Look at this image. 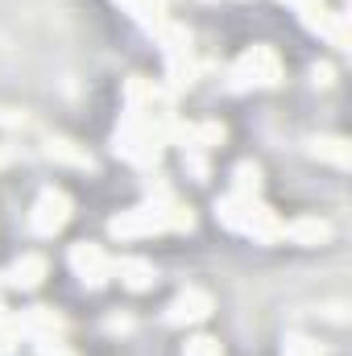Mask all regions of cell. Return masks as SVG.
I'll use <instances>...</instances> for the list:
<instances>
[{
    "label": "cell",
    "mask_w": 352,
    "mask_h": 356,
    "mask_svg": "<svg viewBox=\"0 0 352 356\" xmlns=\"http://www.w3.org/2000/svg\"><path fill=\"white\" fill-rule=\"evenodd\" d=\"M191 224H195L191 207H178V203H145V207H133V211L116 216L108 224V232L116 241H141V236H154V232L191 228Z\"/></svg>",
    "instance_id": "1"
},
{
    "label": "cell",
    "mask_w": 352,
    "mask_h": 356,
    "mask_svg": "<svg viewBox=\"0 0 352 356\" xmlns=\"http://www.w3.org/2000/svg\"><path fill=\"white\" fill-rule=\"evenodd\" d=\"M216 216H220L228 228H237V232H245V236H253V241H278V236H282L278 216L265 207L257 195H228L224 203H216Z\"/></svg>",
    "instance_id": "2"
},
{
    "label": "cell",
    "mask_w": 352,
    "mask_h": 356,
    "mask_svg": "<svg viewBox=\"0 0 352 356\" xmlns=\"http://www.w3.org/2000/svg\"><path fill=\"white\" fill-rule=\"evenodd\" d=\"M282 83V63L269 46H253L232 63V88L249 91V88H278Z\"/></svg>",
    "instance_id": "3"
},
{
    "label": "cell",
    "mask_w": 352,
    "mask_h": 356,
    "mask_svg": "<svg viewBox=\"0 0 352 356\" xmlns=\"http://www.w3.org/2000/svg\"><path fill=\"white\" fill-rule=\"evenodd\" d=\"M67 220H71V199H67V191L46 186V191L38 195L33 211H29V228H33V236H54V232L67 228Z\"/></svg>",
    "instance_id": "4"
},
{
    "label": "cell",
    "mask_w": 352,
    "mask_h": 356,
    "mask_svg": "<svg viewBox=\"0 0 352 356\" xmlns=\"http://www.w3.org/2000/svg\"><path fill=\"white\" fill-rule=\"evenodd\" d=\"M158 38L166 42V71H170L175 88L191 83V79H195V58H191V33H186V29H178V25H166V29H162Z\"/></svg>",
    "instance_id": "5"
},
{
    "label": "cell",
    "mask_w": 352,
    "mask_h": 356,
    "mask_svg": "<svg viewBox=\"0 0 352 356\" xmlns=\"http://www.w3.org/2000/svg\"><path fill=\"white\" fill-rule=\"evenodd\" d=\"M71 269L79 273V282L83 286H104L108 277H112V257L99 249V245H75L71 249Z\"/></svg>",
    "instance_id": "6"
},
{
    "label": "cell",
    "mask_w": 352,
    "mask_h": 356,
    "mask_svg": "<svg viewBox=\"0 0 352 356\" xmlns=\"http://www.w3.org/2000/svg\"><path fill=\"white\" fill-rule=\"evenodd\" d=\"M211 315V294H203V290H182L175 302L166 307V323H175V327H186V323H203Z\"/></svg>",
    "instance_id": "7"
},
{
    "label": "cell",
    "mask_w": 352,
    "mask_h": 356,
    "mask_svg": "<svg viewBox=\"0 0 352 356\" xmlns=\"http://www.w3.org/2000/svg\"><path fill=\"white\" fill-rule=\"evenodd\" d=\"M0 277H4V286H13V290H38L42 277H46V257H42V253H25L21 261H13Z\"/></svg>",
    "instance_id": "8"
},
{
    "label": "cell",
    "mask_w": 352,
    "mask_h": 356,
    "mask_svg": "<svg viewBox=\"0 0 352 356\" xmlns=\"http://www.w3.org/2000/svg\"><path fill=\"white\" fill-rule=\"evenodd\" d=\"M112 277H120L125 290H150L158 282V273H154V266L145 257H120V261H112Z\"/></svg>",
    "instance_id": "9"
},
{
    "label": "cell",
    "mask_w": 352,
    "mask_h": 356,
    "mask_svg": "<svg viewBox=\"0 0 352 356\" xmlns=\"http://www.w3.org/2000/svg\"><path fill=\"white\" fill-rule=\"evenodd\" d=\"M303 21H307V29H315V33H323L332 46H349V33H344V17H332V13H323V8H307L303 13Z\"/></svg>",
    "instance_id": "10"
},
{
    "label": "cell",
    "mask_w": 352,
    "mask_h": 356,
    "mask_svg": "<svg viewBox=\"0 0 352 356\" xmlns=\"http://www.w3.org/2000/svg\"><path fill=\"white\" fill-rule=\"evenodd\" d=\"M282 236L294 245H323L332 236V228L323 220H290V224H282Z\"/></svg>",
    "instance_id": "11"
},
{
    "label": "cell",
    "mask_w": 352,
    "mask_h": 356,
    "mask_svg": "<svg viewBox=\"0 0 352 356\" xmlns=\"http://www.w3.org/2000/svg\"><path fill=\"white\" fill-rule=\"evenodd\" d=\"M120 4H125L150 33H162V29L170 25V21H166V0H120Z\"/></svg>",
    "instance_id": "12"
},
{
    "label": "cell",
    "mask_w": 352,
    "mask_h": 356,
    "mask_svg": "<svg viewBox=\"0 0 352 356\" xmlns=\"http://www.w3.org/2000/svg\"><path fill=\"white\" fill-rule=\"evenodd\" d=\"M46 154H50V158H58V162H67V166H83V170L95 166V162H91V154H83L75 141H63V137H58V141H50V145H46Z\"/></svg>",
    "instance_id": "13"
},
{
    "label": "cell",
    "mask_w": 352,
    "mask_h": 356,
    "mask_svg": "<svg viewBox=\"0 0 352 356\" xmlns=\"http://www.w3.org/2000/svg\"><path fill=\"white\" fill-rule=\"evenodd\" d=\"M315 145V158H328L332 166H349V141L344 137H319V141H311Z\"/></svg>",
    "instance_id": "14"
},
{
    "label": "cell",
    "mask_w": 352,
    "mask_h": 356,
    "mask_svg": "<svg viewBox=\"0 0 352 356\" xmlns=\"http://www.w3.org/2000/svg\"><path fill=\"white\" fill-rule=\"evenodd\" d=\"M232 178H237V195H257V186H262V170L253 162H241Z\"/></svg>",
    "instance_id": "15"
},
{
    "label": "cell",
    "mask_w": 352,
    "mask_h": 356,
    "mask_svg": "<svg viewBox=\"0 0 352 356\" xmlns=\"http://www.w3.org/2000/svg\"><path fill=\"white\" fill-rule=\"evenodd\" d=\"M282 356H323V348H319L315 340H307V336H286Z\"/></svg>",
    "instance_id": "16"
},
{
    "label": "cell",
    "mask_w": 352,
    "mask_h": 356,
    "mask_svg": "<svg viewBox=\"0 0 352 356\" xmlns=\"http://www.w3.org/2000/svg\"><path fill=\"white\" fill-rule=\"evenodd\" d=\"M182 356H224V348H220V340H211V336H195V340H186Z\"/></svg>",
    "instance_id": "17"
},
{
    "label": "cell",
    "mask_w": 352,
    "mask_h": 356,
    "mask_svg": "<svg viewBox=\"0 0 352 356\" xmlns=\"http://www.w3.org/2000/svg\"><path fill=\"white\" fill-rule=\"evenodd\" d=\"M186 170L195 175V182H207V158H203V149H186Z\"/></svg>",
    "instance_id": "18"
},
{
    "label": "cell",
    "mask_w": 352,
    "mask_h": 356,
    "mask_svg": "<svg viewBox=\"0 0 352 356\" xmlns=\"http://www.w3.org/2000/svg\"><path fill=\"white\" fill-rule=\"evenodd\" d=\"M38 353H42V356H75L67 344H58L54 336H42V340H38Z\"/></svg>",
    "instance_id": "19"
},
{
    "label": "cell",
    "mask_w": 352,
    "mask_h": 356,
    "mask_svg": "<svg viewBox=\"0 0 352 356\" xmlns=\"http://www.w3.org/2000/svg\"><path fill=\"white\" fill-rule=\"evenodd\" d=\"M311 75H315V83H323V88H328V83H332V67H315V71H311Z\"/></svg>",
    "instance_id": "20"
},
{
    "label": "cell",
    "mask_w": 352,
    "mask_h": 356,
    "mask_svg": "<svg viewBox=\"0 0 352 356\" xmlns=\"http://www.w3.org/2000/svg\"><path fill=\"white\" fill-rule=\"evenodd\" d=\"M286 4H294V8H298V13H307V8H319V4H323V0H286Z\"/></svg>",
    "instance_id": "21"
},
{
    "label": "cell",
    "mask_w": 352,
    "mask_h": 356,
    "mask_svg": "<svg viewBox=\"0 0 352 356\" xmlns=\"http://www.w3.org/2000/svg\"><path fill=\"white\" fill-rule=\"evenodd\" d=\"M0 166H4V154H0Z\"/></svg>",
    "instance_id": "22"
},
{
    "label": "cell",
    "mask_w": 352,
    "mask_h": 356,
    "mask_svg": "<svg viewBox=\"0 0 352 356\" xmlns=\"http://www.w3.org/2000/svg\"><path fill=\"white\" fill-rule=\"evenodd\" d=\"M0 315H4V307H0Z\"/></svg>",
    "instance_id": "23"
}]
</instances>
